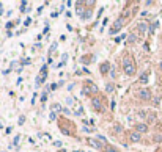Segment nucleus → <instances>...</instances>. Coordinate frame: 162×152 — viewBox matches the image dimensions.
Masks as SVG:
<instances>
[{"label": "nucleus", "mask_w": 162, "mask_h": 152, "mask_svg": "<svg viewBox=\"0 0 162 152\" xmlns=\"http://www.w3.org/2000/svg\"><path fill=\"white\" fill-rule=\"evenodd\" d=\"M123 66H124V72L128 74V75H134V74H136V66H134L131 57H124V60H123Z\"/></svg>", "instance_id": "1"}, {"label": "nucleus", "mask_w": 162, "mask_h": 152, "mask_svg": "<svg viewBox=\"0 0 162 152\" xmlns=\"http://www.w3.org/2000/svg\"><path fill=\"white\" fill-rule=\"evenodd\" d=\"M124 22H126V19H124V17H120L118 21H115L113 27H112V28H110V35H115V33H117L118 30L121 28L123 25H124Z\"/></svg>", "instance_id": "2"}, {"label": "nucleus", "mask_w": 162, "mask_h": 152, "mask_svg": "<svg viewBox=\"0 0 162 152\" xmlns=\"http://www.w3.org/2000/svg\"><path fill=\"white\" fill-rule=\"evenodd\" d=\"M91 105H93L95 110L101 111L102 110V100H101V97H99V96H95L93 99H91Z\"/></svg>", "instance_id": "3"}, {"label": "nucleus", "mask_w": 162, "mask_h": 152, "mask_svg": "<svg viewBox=\"0 0 162 152\" xmlns=\"http://www.w3.org/2000/svg\"><path fill=\"white\" fill-rule=\"evenodd\" d=\"M138 96H140V99H143V100H148L149 97H151V91H149V89H140V91H138Z\"/></svg>", "instance_id": "4"}, {"label": "nucleus", "mask_w": 162, "mask_h": 152, "mask_svg": "<svg viewBox=\"0 0 162 152\" xmlns=\"http://www.w3.org/2000/svg\"><path fill=\"white\" fill-rule=\"evenodd\" d=\"M136 129H137V132L138 133H146V132H148V126H146V124H137L136 126Z\"/></svg>", "instance_id": "5"}, {"label": "nucleus", "mask_w": 162, "mask_h": 152, "mask_svg": "<svg viewBox=\"0 0 162 152\" xmlns=\"http://www.w3.org/2000/svg\"><path fill=\"white\" fill-rule=\"evenodd\" d=\"M129 140H131V141H134V143L140 141V133H138V132H131V133H129Z\"/></svg>", "instance_id": "6"}, {"label": "nucleus", "mask_w": 162, "mask_h": 152, "mask_svg": "<svg viewBox=\"0 0 162 152\" xmlns=\"http://www.w3.org/2000/svg\"><path fill=\"white\" fill-rule=\"evenodd\" d=\"M90 144L93 147H96V149H102V144L99 143V141H96V140H90Z\"/></svg>", "instance_id": "7"}, {"label": "nucleus", "mask_w": 162, "mask_h": 152, "mask_svg": "<svg viewBox=\"0 0 162 152\" xmlns=\"http://www.w3.org/2000/svg\"><path fill=\"white\" fill-rule=\"evenodd\" d=\"M107 71H109V63L101 64V72H102V74H107Z\"/></svg>", "instance_id": "8"}, {"label": "nucleus", "mask_w": 162, "mask_h": 152, "mask_svg": "<svg viewBox=\"0 0 162 152\" xmlns=\"http://www.w3.org/2000/svg\"><path fill=\"white\" fill-rule=\"evenodd\" d=\"M138 32H142V33H145L146 32V25L142 22V24H138Z\"/></svg>", "instance_id": "9"}, {"label": "nucleus", "mask_w": 162, "mask_h": 152, "mask_svg": "<svg viewBox=\"0 0 162 152\" xmlns=\"http://www.w3.org/2000/svg\"><path fill=\"white\" fill-rule=\"evenodd\" d=\"M146 82H148V74H143L140 77V83H146Z\"/></svg>", "instance_id": "10"}, {"label": "nucleus", "mask_w": 162, "mask_h": 152, "mask_svg": "<svg viewBox=\"0 0 162 152\" xmlns=\"http://www.w3.org/2000/svg\"><path fill=\"white\" fill-rule=\"evenodd\" d=\"M146 119H148L149 122H153V121L156 119V116H154V115H148V116H146Z\"/></svg>", "instance_id": "11"}, {"label": "nucleus", "mask_w": 162, "mask_h": 152, "mask_svg": "<svg viewBox=\"0 0 162 152\" xmlns=\"http://www.w3.org/2000/svg\"><path fill=\"white\" fill-rule=\"evenodd\" d=\"M52 108H54V111H58V110H61V107H60L58 104H54V107H52Z\"/></svg>", "instance_id": "12"}, {"label": "nucleus", "mask_w": 162, "mask_h": 152, "mask_svg": "<svg viewBox=\"0 0 162 152\" xmlns=\"http://www.w3.org/2000/svg\"><path fill=\"white\" fill-rule=\"evenodd\" d=\"M134 41H136V33L129 35V42H134Z\"/></svg>", "instance_id": "13"}, {"label": "nucleus", "mask_w": 162, "mask_h": 152, "mask_svg": "<svg viewBox=\"0 0 162 152\" xmlns=\"http://www.w3.org/2000/svg\"><path fill=\"white\" fill-rule=\"evenodd\" d=\"M154 141H162V135H156L154 136Z\"/></svg>", "instance_id": "14"}, {"label": "nucleus", "mask_w": 162, "mask_h": 152, "mask_svg": "<svg viewBox=\"0 0 162 152\" xmlns=\"http://www.w3.org/2000/svg\"><path fill=\"white\" fill-rule=\"evenodd\" d=\"M112 89H113V85L109 83V85H107V91H112Z\"/></svg>", "instance_id": "15"}, {"label": "nucleus", "mask_w": 162, "mask_h": 152, "mask_svg": "<svg viewBox=\"0 0 162 152\" xmlns=\"http://www.w3.org/2000/svg\"><path fill=\"white\" fill-rule=\"evenodd\" d=\"M138 116H142V118H145V116H146V113H145V111H138Z\"/></svg>", "instance_id": "16"}, {"label": "nucleus", "mask_w": 162, "mask_h": 152, "mask_svg": "<svg viewBox=\"0 0 162 152\" xmlns=\"http://www.w3.org/2000/svg\"><path fill=\"white\" fill-rule=\"evenodd\" d=\"M115 132H123V129L120 127V126H117V127H115Z\"/></svg>", "instance_id": "17"}, {"label": "nucleus", "mask_w": 162, "mask_h": 152, "mask_svg": "<svg viewBox=\"0 0 162 152\" xmlns=\"http://www.w3.org/2000/svg\"><path fill=\"white\" fill-rule=\"evenodd\" d=\"M159 68H161V69H162V61H161V64H159Z\"/></svg>", "instance_id": "18"}]
</instances>
